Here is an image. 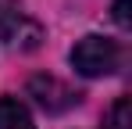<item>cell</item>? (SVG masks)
<instances>
[{"instance_id":"8992f818","label":"cell","mask_w":132,"mask_h":129,"mask_svg":"<svg viewBox=\"0 0 132 129\" xmlns=\"http://www.w3.org/2000/svg\"><path fill=\"white\" fill-rule=\"evenodd\" d=\"M114 18L118 25H129V0H114Z\"/></svg>"},{"instance_id":"3957f363","label":"cell","mask_w":132,"mask_h":129,"mask_svg":"<svg viewBox=\"0 0 132 129\" xmlns=\"http://www.w3.org/2000/svg\"><path fill=\"white\" fill-rule=\"evenodd\" d=\"M29 93L36 97V104L46 108V111H64L79 101V93H71L64 83H57L54 75H36L32 83H29Z\"/></svg>"},{"instance_id":"6da1fadb","label":"cell","mask_w":132,"mask_h":129,"mask_svg":"<svg viewBox=\"0 0 132 129\" xmlns=\"http://www.w3.org/2000/svg\"><path fill=\"white\" fill-rule=\"evenodd\" d=\"M71 64L86 79H100L121 68V47L107 36H82L71 47Z\"/></svg>"},{"instance_id":"5b68a950","label":"cell","mask_w":132,"mask_h":129,"mask_svg":"<svg viewBox=\"0 0 132 129\" xmlns=\"http://www.w3.org/2000/svg\"><path fill=\"white\" fill-rule=\"evenodd\" d=\"M129 97H118L114 108H111V118H107V129H129Z\"/></svg>"},{"instance_id":"277c9868","label":"cell","mask_w":132,"mask_h":129,"mask_svg":"<svg viewBox=\"0 0 132 129\" xmlns=\"http://www.w3.org/2000/svg\"><path fill=\"white\" fill-rule=\"evenodd\" d=\"M0 129H36L25 104H18L14 97H0Z\"/></svg>"},{"instance_id":"7a4b0ae2","label":"cell","mask_w":132,"mask_h":129,"mask_svg":"<svg viewBox=\"0 0 132 129\" xmlns=\"http://www.w3.org/2000/svg\"><path fill=\"white\" fill-rule=\"evenodd\" d=\"M0 43L25 50L39 43V25H32L22 15V0H0Z\"/></svg>"}]
</instances>
